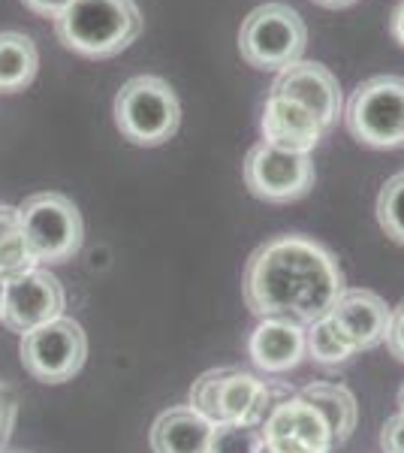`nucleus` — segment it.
<instances>
[{
	"mask_svg": "<svg viewBox=\"0 0 404 453\" xmlns=\"http://www.w3.org/2000/svg\"><path fill=\"white\" fill-rule=\"evenodd\" d=\"M55 34L82 58H115L142 34V12L136 0H72L55 19Z\"/></svg>",
	"mask_w": 404,
	"mask_h": 453,
	"instance_id": "f03ea898",
	"label": "nucleus"
},
{
	"mask_svg": "<svg viewBox=\"0 0 404 453\" xmlns=\"http://www.w3.org/2000/svg\"><path fill=\"white\" fill-rule=\"evenodd\" d=\"M21 4H25L31 12H36V16H42V19H57L72 4V0H21Z\"/></svg>",
	"mask_w": 404,
	"mask_h": 453,
	"instance_id": "bb28decb",
	"label": "nucleus"
},
{
	"mask_svg": "<svg viewBox=\"0 0 404 453\" xmlns=\"http://www.w3.org/2000/svg\"><path fill=\"white\" fill-rule=\"evenodd\" d=\"M115 124L133 145H164L181 124V106L172 85L160 76H133L115 97Z\"/></svg>",
	"mask_w": 404,
	"mask_h": 453,
	"instance_id": "7ed1b4c3",
	"label": "nucleus"
},
{
	"mask_svg": "<svg viewBox=\"0 0 404 453\" xmlns=\"http://www.w3.org/2000/svg\"><path fill=\"white\" fill-rule=\"evenodd\" d=\"M305 354L320 366H341L356 354L344 333L332 324V318H320L305 326Z\"/></svg>",
	"mask_w": 404,
	"mask_h": 453,
	"instance_id": "6ab92c4d",
	"label": "nucleus"
},
{
	"mask_svg": "<svg viewBox=\"0 0 404 453\" xmlns=\"http://www.w3.org/2000/svg\"><path fill=\"white\" fill-rule=\"evenodd\" d=\"M263 444L275 453H332L335 441L317 408L302 396L271 405L260 426Z\"/></svg>",
	"mask_w": 404,
	"mask_h": 453,
	"instance_id": "1a4fd4ad",
	"label": "nucleus"
},
{
	"mask_svg": "<svg viewBox=\"0 0 404 453\" xmlns=\"http://www.w3.org/2000/svg\"><path fill=\"white\" fill-rule=\"evenodd\" d=\"M21 366L42 384H64L88 360V335L72 318H57L21 335Z\"/></svg>",
	"mask_w": 404,
	"mask_h": 453,
	"instance_id": "0eeeda50",
	"label": "nucleus"
},
{
	"mask_svg": "<svg viewBox=\"0 0 404 453\" xmlns=\"http://www.w3.org/2000/svg\"><path fill=\"white\" fill-rule=\"evenodd\" d=\"M399 408H401V414H404V384H401V390H399Z\"/></svg>",
	"mask_w": 404,
	"mask_h": 453,
	"instance_id": "2f4dec72",
	"label": "nucleus"
},
{
	"mask_svg": "<svg viewBox=\"0 0 404 453\" xmlns=\"http://www.w3.org/2000/svg\"><path fill=\"white\" fill-rule=\"evenodd\" d=\"M344 124L356 142L369 149L404 145V79L371 76L356 85L344 106Z\"/></svg>",
	"mask_w": 404,
	"mask_h": 453,
	"instance_id": "423d86ee",
	"label": "nucleus"
},
{
	"mask_svg": "<svg viewBox=\"0 0 404 453\" xmlns=\"http://www.w3.org/2000/svg\"><path fill=\"white\" fill-rule=\"evenodd\" d=\"M245 185L256 200L266 203H293L314 188V160L311 155H299V151H284L275 145H254L241 166Z\"/></svg>",
	"mask_w": 404,
	"mask_h": 453,
	"instance_id": "6e6552de",
	"label": "nucleus"
},
{
	"mask_svg": "<svg viewBox=\"0 0 404 453\" xmlns=\"http://www.w3.org/2000/svg\"><path fill=\"white\" fill-rule=\"evenodd\" d=\"M40 70V52L27 34H0V94L25 91Z\"/></svg>",
	"mask_w": 404,
	"mask_h": 453,
	"instance_id": "a211bd4d",
	"label": "nucleus"
},
{
	"mask_svg": "<svg viewBox=\"0 0 404 453\" xmlns=\"http://www.w3.org/2000/svg\"><path fill=\"white\" fill-rule=\"evenodd\" d=\"M317 6H326V10H344V6H354L356 0H311Z\"/></svg>",
	"mask_w": 404,
	"mask_h": 453,
	"instance_id": "c756f323",
	"label": "nucleus"
},
{
	"mask_svg": "<svg viewBox=\"0 0 404 453\" xmlns=\"http://www.w3.org/2000/svg\"><path fill=\"white\" fill-rule=\"evenodd\" d=\"M302 399H308L314 408H317V414L326 420L335 444H344L350 435H354L356 420H359V408H356V396L344 384L314 381L302 390Z\"/></svg>",
	"mask_w": 404,
	"mask_h": 453,
	"instance_id": "f3484780",
	"label": "nucleus"
},
{
	"mask_svg": "<svg viewBox=\"0 0 404 453\" xmlns=\"http://www.w3.org/2000/svg\"><path fill=\"white\" fill-rule=\"evenodd\" d=\"M211 426L190 405L169 408L151 426V453H209Z\"/></svg>",
	"mask_w": 404,
	"mask_h": 453,
	"instance_id": "dca6fc26",
	"label": "nucleus"
},
{
	"mask_svg": "<svg viewBox=\"0 0 404 453\" xmlns=\"http://www.w3.org/2000/svg\"><path fill=\"white\" fill-rule=\"evenodd\" d=\"M344 290L338 257L302 233L275 236L256 248L241 279V296L254 314L290 318L305 326L329 318Z\"/></svg>",
	"mask_w": 404,
	"mask_h": 453,
	"instance_id": "f257e3e1",
	"label": "nucleus"
},
{
	"mask_svg": "<svg viewBox=\"0 0 404 453\" xmlns=\"http://www.w3.org/2000/svg\"><path fill=\"white\" fill-rule=\"evenodd\" d=\"M386 348L399 363H404V299L393 309V320H389Z\"/></svg>",
	"mask_w": 404,
	"mask_h": 453,
	"instance_id": "a878e982",
	"label": "nucleus"
},
{
	"mask_svg": "<svg viewBox=\"0 0 404 453\" xmlns=\"http://www.w3.org/2000/svg\"><path fill=\"white\" fill-rule=\"evenodd\" d=\"M271 393L266 381H260L251 372L224 369L217 390V423H248L263 426L266 414L271 411Z\"/></svg>",
	"mask_w": 404,
	"mask_h": 453,
	"instance_id": "2eb2a0df",
	"label": "nucleus"
},
{
	"mask_svg": "<svg viewBox=\"0 0 404 453\" xmlns=\"http://www.w3.org/2000/svg\"><path fill=\"white\" fill-rule=\"evenodd\" d=\"M36 266H40V263H36V257L31 254V248L25 245L21 230L0 239V281H12Z\"/></svg>",
	"mask_w": 404,
	"mask_h": 453,
	"instance_id": "4be33fe9",
	"label": "nucleus"
},
{
	"mask_svg": "<svg viewBox=\"0 0 404 453\" xmlns=\"http://www.w3.org/2000/svg\"><path fill=\"white\" fill-rule=\"evenodd\" d=\"M263 142L275 145L284 151H299V155H311L323 140V124L314 119V112H308L305 106H299L296 100L278 97L269 94L266 106H263Z\"/></svg>",
	"mask_w": 404,
	"mask_h": 453,
	"instance_id": "ddd939ff",
	"label": "nucleus"
},
{
	"mask_svg": "<svg viewBox=\"0 0 404 453\" xmlns=\"http://www.w3.org/2000/svg\"><path fill=\"white\" fill-rule=\"evenodd\" d=\"M389 34L395 36V42H399V46H404V0L395 6L393 19H389Z\"/></svg>",
	"mask_w": 404,
	"mask_h": 453,
	"instance_id": "c85d7f7f",
	"label": "nucleus"
},
{
	"mask_svg": "<svg viewBox=\"0 0 404 453\" xmlns=\"http://www.w3.org/2000/svg\"><path fill=\"white\" fill-rule=\"evenodd\" d=\"M19 230V209L16 206H0V239Z\"/></svg>",
	"mask_w": 404,
	"mask_h": 453,
	"instance_id": "cd10ccee",
	"label": "nucleus"
},
{
	"mask_svg": "<svg viewBox=\"0 0 404 453\" xmlns=\"http://www.w3.org/2000/svg\"><path fill=\"white\" fill-rule=\"evenodd\" d=\"M377 224L380 230L404 248V170L386 179L377 194Z\"/></svg>",
	"mask_w": 404,
	"mask_h": 453,
	"instance_id": "aec40b11",
	"label": "nucleus"
},
{
	"mask_svg": "<svg viewBox=\"0 0 404 453\" xmlns=\"http://www.w3.org/2000/svg\"><path fill=\"white\" fill-rule=\"evenodd\" d=\"M4 305H6V281H0V324H4Z\"/></svg>",
	"mask_w": 404,
	"mask_h": 453,
	"instance_id": "7c9ffc66",
	"label": "nucleus"
},
{
	"mask_svg": "<svg viewBox=\"0 0 404 453\" xmlns=\"http://www.w3.org/2000/svg\"><path fill=\"white\" fill-rule=\"evenodd\" d=\"M380 450L384 453H404V414H393L384 429H380Z\"/></svg>",
	"mask_w": 404,
	"mask_h": 453,
	"instance_id": "393cba45",
	"label": "nucleus"
},
{
	"mask_svg": "<svg viewBox=\"0 0 404 453\" xmlns=\"http://www.w3.org/2000/svg\"><path fill=\"white\" fill-rule=\"evenodd\" d=\"M248 354L254 366L269 375L296 369L305 360V324L290 318H263L251 333Z\"/></svg>",
	"mask_w": 404,
	"mask_h": 453,
	"instance_id": "4468645a",
	"label": "nucleus"
},
{
	"mask_svg": "<svg viewBox=\"0 0 404 453\" xmlns=\"http://www.w3.org/2000/svg\"><path fill=\"white\" fill-rule=\"evenodd\" d=\"M329 318L359 354V350H371L386 342L393 309L374 290H344Z\"/></svg>",
	"mask_w": 404,
	"mask_h": 453,
	"instance_id": "f8f14e48",
	"label": "nucleus"
},
{
	"mask_svg": "<svg viewBox=\"0 0 404 453\" xmlns=\"http://www.w3.org/2000/svg\"><path fill=\"white\" fill-rule=\"evenodd\" d=\"M67 294L64 284L49 273V269H31L19 279L6 281V305H4V324L12 333L25 335L49 320L64 318Z\"/></svg>",
	"mask_w": 404,
	"mask_h": 453,
	"instance_id": "9d476101",
	"label": "nucleus"
},
{
	"mask_svg": "<svg viewBox=\"0 0 404 453\" xmlns=\"http://www.w3.org/2000/svg\"><path fill=\"white\" fill-rule=\"evenodd\" d=\"M308 46V27L290 4H263L241 21L239 52L256 70H286L302 61Z\"/></svg>",
	"mask_w": 404,
	"mask_h": 453,
	"instance_id": "20e7f679",
	"label": "nucleus"
},
{
	"mask_svg": "<svg viewBox=\"0 0 404 453\" xmlns=\"http://www.w3.org/2000/svg\"><path fill=\"white\" fill-rule=\"evenodd\" d=\"M19 418V396L6 384H0V453L6 450Z\"/></svg>",
	"mask_w": 404,
	"mask_h": 453,
	"instance_id": "b1692460",
	"label": "nucleus"
},
{
	"mask_svg": "<svg viewBox=\"0 0 404 453\" xmlns=\"http://www.w3.org/2000/svg\"><path fill=\"white\" fill-rule=\"evenodd\" d=\"M271 94L296 100L299 106L314 112V119L323 124V130H329L344 115L341 85H338L335 73L317 61H296L281 70Z\"/></svg>",
	"mask_w": 404,
	"mask_h": 453,
	"instance_id": "9b49d317",
	"label": "nucleus"
},
{
	"mask_svg": "<svg viewBox=\"0 0 404 453\" xmlns=\"http://www.w3.org/2000/svg\"><path fill=\"white\" fill-rule=\"evenodd\" d=\"M260 453H275V450H269L266 444H263V448H260Z\"/></svg>",
	"mask_w": 404,
	"mask_h": 453,
	"instance_id": "473e14b6",
	"label": "nucleus"
},
{
	"mask_svg": "<svg viewBox=\"0 0 404 453\" xmlns=\"http://www.w3.org/2000/svg\"><path fill=\"white\" fill-rule=\"evenodd\" d=\"M220 378H224V369H211L200 375L190 387V408L196 414H202L209 423H217V390H220Z\"/></svg>",
	"mask_w": 404,
	"mask_h": 453,
	"instance_id": "5701e85b",
	"label": "nucleus"
},
{
	"mask_svg": "<svg viewBox=\"0 0 404 453\" xmlns=\"http://www.w3.org/2000/svg\"><path fill=\"white\" fill-rule=\"evenodd\" d=\"M19 230L36 263H64L76 257L85 242V224L76 203L55 191L34 194L21 203Z\"/></svg>",
	"mask_w": 404,
	"mask_h": 453,
	"instance_id": "39448f33",
	"label": "nucleus"
},
{
	"mask_svg": "<svg viewBox=\"0 0 404 453\" xmlns=\"http://www.w3.org/2000/svg\"><path fill=\"white\" fill-rule=\"evenodd\" d=\"M263 433L260 426H248V423H215L211 426L209 453H260Z\"/></svg>",
	"mask_w": 404,
	"mask_h": 453,
	"instance_id": "412c9836",
	"label": "nucleus"
},
{
	"mask_svg": "<svg viewBox=\"0 0 404 453\" xmlns=\"http://www.w3.org/2000/svg\"><path fill=\"white\" fill-rule=\"evenodd\" d=\"M4 453H19V450H4Z\"/></svg>",
	"mask_w": 404,
	"mask_h": 453,
	"instance_id": "72a5a7b5",
	"label": "nucleus"
}]
</instances>
